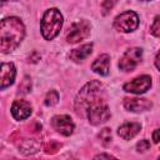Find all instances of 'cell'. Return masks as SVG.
Here are the masks:
<instances>
[{
	"mask_svg": "<svg viewBox=\"0 0 160 160\" xmlns=\"http://www.w3.org/2000/svg\"><path fill=\"white\" fill-rule=\"evenodd\" d=\"M25 35L24 24L19 18L11 16L1 20L0 25V49L2 52L12 51L19 46Z\"/></svg>",
	"mask_w": 160,
	"mask_h": 160,
	"instance_id": "6da1fadb",
	"label": "cell"
},
{
	"mask_svg": "<svg viewBox=\"0 0 160 160\" xmlns=\"http://www.w3.org/2000/svg\"><path fill=\"white\" fill-rule=\"evenodd\" d=\"M102 91V85L96 81L92 80L90 82H88L79 92L76 101H75V110L78 114L80 115H85L88 112L89 106L98 99H100V94Z\"/></svg>",
	"mask_w": 160,
	"mask_h": 160,
	"instance_id": "7a4b0ae2",
	"label": "cell"
},
{
	"mask_svg": "<svg viewBox=\"0 0 160 160\" xmlns=\"http://www.w3.org/2000/svg\"><path fill=\"white\" fill-rule=\"evenodd\" d=\"M41 34L46 40H52L62 26V15L58 9H49L41 20Z\"/></svg>",
	"mask_w": 160,
	"mask_h": 160,
	"instance_id": "3957f363",
	"label": "cell"
},
{
	"mask_svg": "<svg viewBox=\"0 0 160 160\" xmlns=\"http://www.w3.org/2000/svg\"><path fill=\"white\" fill-rule=\"evenodd\" d=\"M88 119L90 121V124L92 125H99L101 122H105L110 119V110L109 106L106 105V102L100 98L98 100H95L88 109Z\"/></svg>",
	"mask_w": 160,
	"mask_h": 160,
	"instance_id": "277c9868",
	"label": "cell"
},
{
	"mask_svg": "<svg viewBox=\"0 0 160 160\" xmlns=\"http://www.w3.org/2000/svg\"><path fill=\"white\" fill-rule=\"evenodd\" d=\"M138 25H139V18H138L136 12L130 11V10L120 14L114 20L115 29L119 31H122V32L134 31L138 28Z\"/></svg>",
	"mask_w": 160,
	"mask_h": 160,
	"instance_id": "5b68a950",
	"label": "cell"
},
{
	"mask_svg": "<svg viewBox=\"0 0 160 160\" xmlns=\"http://www.w3.org/2000/svg\"><path fill=\"white\" fill-rule=\"evenodd\" d=\"M90 35V24L86 20H80L78 22H74L71 28L69 29V32L66 35V40L70 44L79 42L88 38Z\"/></svg>",
	"mask_w": 160,
	"mask_h": 160,
	"instance_id": "8992f818",
	"label": "cell"
},
{
	"mask_svg": "<svg viewBox=\"0 0 160 160\" xmlns=\"http://www.w3.org/2000/svg\"><path fill=\"white\" fill-rule=\"evenodd\" d=\"M141 56H142V50L140 48H131L122 55L119 62V68L124 71H131L138 66V64L141 60Z\"/></svg>",
	"mask_w": 160,
	"mask_h": 160,
	"instance_id": "52a82bcc",
	"label": "cell"
},
{
	"mask_svg": "<svg viewBox=\"0 0 160 160\" xmlns=\"http://www.w3.org/2000/svg\"><path fill=\"white\" fill-rule=\"evenodd\" d=\"M151 86V78L149 75H140L124 85V90L132 94H142Z\"/></svg>",
	"mask_w": 160,
	"mask_h": 160,
	"instance_id": "ba28073f",
	"label": "cell"
},
{
	"mask_svg": "<svg viewBox=\"0 0 160 160\" xmlns=\"http://www.w3.org/2000/svg\"><path fill=\"white\" fill-rule=\"evenodd\" d=\"M51 125L58 132H60L64 136H69L70 134H72V130H74V122L71 118L68 115L54 116L51 120Z\"/></svg>",
	"mask_w": 160,
	"mask_h": 160,
	"instance_id": "9c48e42d",
	"label": "cell"
},
{
	"mask_svg": "<svg viewBox=\"0 0 160 160\" xmlns=\"http://www.w3.org/2000/svg\"><path fill=\"white\" fill-rule=\"evenodd\" d=\"M124 106L126 110L132 111V112H139V111H145L149 110L152 104L148 99H140V98H126L124 99Z\"/></svg>",
	"mask_w": 160,
	"mask_h": 160,
	"instance_id": "30bf717a",
	"label": "cell"
},
{
	"mask_svg": "<svg viewBox=\"0 0 160 160\" xmlns=\"http://www.w3.org/2000/svg\"><path fill=\"white\" fill-rule=\"evenodd\" d=\"M11 114L16 120H24L31 114V105L25 100H15L11 106Z\"/></svg>",
	"mask_w": 160,
	"mask_h": 160,
	"instance_id": "8fae6325",
	"label": "cell"
},
{
	"mask_svg": "<svg viewBox=\"0 0 160 160\" xmlns=\"http://www.w3.org/2000/svg\"><path fill=\"white\" fill-rule=\"evenodd\" d=\"M15 66L11 62H2L1 71H0V80H1V89L10 86L15 80Z\"/></svg>",
	"mask_w": 160,
	"mask_h": 160,
	"instance_id": "7c38bea8",
	"label": "cell"
},
{
	"mask_svg": "<svg viewBox=\"0 0 160 160\" xmlns=\"http://www.w3.org/2000/svg\"><path fill=\"white\" fill-rule=\"evenodd\" d=\"M140 129H141V126L138 122H126V124H124L119 128L118 134L124 140H130V139H132L134 136H136L139 134Z\"/></svg>",
	"mask_w": 160,
	"mask_h": 160,
	"instance_id": "4fadbf2b",
	"label": "cell"
},
{
	"mask_svg": "<svg viewBox=\"0 0 160 160\" xmlns=\"http://www.w3.org/2000/svg\"><path fill=\"white\" fill-rule=\"evenodd\" d=\"M109 65H110V58L108 54H102L99 58H96V60L92 62L91 69L100 75H108L109 72Z\"/></svg>",
	"mask_w": 160,
	"mask_h": 160,
	"instance_id": "5bb4252c",
	"label": "cell"
},
{
	"mask_svg": "<svg viewBox=\"0 0 160 160\" xmlns=\"http://www.w3.org/2000/svg\"><path fill=\"white\" fill-rule=\"evenodd\" d=\"M92 51V44H85L78 49H74L70 52V59L74 61H81L84 59H86Z\"/></svg>",
	"mask_w": 160,
	"mask_h": 160,
	"instance_id": "9a60e30c",
	"label": "cell"
},
{
	"mask_svg": "<svg viewBox=\"0 0 160 160\" xmlns=\"http://www.w3.org/2000/svg\"><path fill=\"white\" fill-rule=\"evenodd\" d=\"M40 148V144L34 139H25L19 144V149L24 155H32Z\"/></svg>",
	"mask_w": 160,
	"mask_h": 160,
	"instance_id": "2e32d148",
	"label": "cell"
},
{
	"mask_svg": "<svg viewBox=\"0 0 160 160\" xmlns=\"http://www.w3.org/2000/svg\"><path fill=\"white\" fill-rule=\"evenodd\" d=\"M60 148H61V144L56 140H50L44 145V150L46 154H55L60 150Z\"/></svg>",
	"mask_w": 160,
	"mask_h": 160,
	"instance_id": "e0dca14e",
	"label": "cell"
},
{
	"mask_svg": "<svg viewBox=\"0 0 160 160\" xmlns=\"http://www.w3.org/2000/svg\"><path fill=\"white\" fill-rule=\"evenodd\" d=\"M99 139L102 142V145H109L111 141V130L109 128H104L100 132H99Z\"/></svg>",
	"mask_w": 160,
	"mask_h": 160,
	"instance_id": "ac0fdd59",
	"label": "cell"
},
{
	"mask_svg": "<svg viewBox=\"0 0 160 160\" xmlns=\"http://www.w3.org/2000/svg\"><path fill=\"white\" fill-rule=\"evenodd\" d=\"M59 101V94L55 90H50L45 98V105L46 106H52Z\"/></svg>",
	"mask_w": 160,
	"mask_h": 160,
	"instance_id": "d6986e66",
	"label": "cell"
},
{
	"mask_svg": "<svg viewBox=\"0 0 160 160\" xmlns=\"http://www.w3.org/2000/svg\"><path fill=\"white\" fill-rule=\"evenodd\" d=\"M31 90V80L29 76H25L24 80L21 81V84L19 85V92L21 94H26Z\"/></svg>",
	"mask_w": 160,
	"mask_h": 160,
	"instance_id": "ffe728a7",
	"label": "cell"
},
{
	"mask_svg": "<svg viewBox=\"0 0 160 160\" xmlns=\"http://www.w3.org/2000/svg\"><path fill=\"white\" fill-rule=\"evenodd\" d=\"M118 0H102L101 1V14L106 15L109 14V11L114 8V5L116 4Z\"/></svg>",
	"mask_w": 160,
	"mask_h": 160,
	"instance_id": "44dd1931",
	"label": "cell"
},
{
	"mask_svg": "<svg viewBox=\"0 0 160 160\" xmlns=\"http://www.w3.org/2000/svg\"><path fill=\"white\" fill-rule=\"evenodd\" d=\"M150 31H151V34L154 36H158V38L160 36V15H158L154 19V21H152V24L150 26Z\"/></svg>",
	"mask_w": 160,
	"mask_h": 160,
	"instance_id": "7402d4cb",
	"label": "cell"
},
{
	"mask_svg": "<svg viewBox=\"0 0 160 160\" xmlns=\"http://www.w3.org/2000/svg\"><path fill=\"white\" fill-rule=\"evenodd\" d=\"M136 149H138V151L144 152L150 149V142L148 140H140V142H138V145H136Z\"/></svg>",
	"mask_w": 160,
	"mask_h": 160,
	"instance_id": "603a6c76",
	"label": "cell"
},
{
	"mask_svg": "<svg viewBox=\"0 0 160 160\" xmlns=\"http://www.w3.org/2000/svg\"><path fill=\"white\" fill-rule=\"evenodd\" d=\"M152 140H154V142H156V144L160 141V129H158V130L154 131V134H152Z\"/></svg>",
	"mask_w": 160,
	"mask_h": 160,
	"instance_id": "cb8c5ba5",
	"label": "cell"
},
{
	"mask_svg": "<svg viewBox=\"0 0 160 160\" xmlns=\"http://www.w3.org/2000/svg\"><path fill=\"white\" fill-rule=\"evenodd\" d=\"M31 59V61L32 62H36L38 60H40V55L38 54V52H32V55L31 56H29V60Z\"/></svg>",
	"mask_w": 160,
	"mask_h": 160,
	"instance_id": "d4e9b609",
	"label": "cell"
},
{
	"mask_svg": "<svg viewBox=\"0 0 160 160\" xmlns=\"http://www.w3.org/2000/svg\"><path fill=\"white\" fill-rule=\"evenodd\" d=\"M155 65H156V68H158L159 71H160V51L156 54V58H155Z\"/></svg>",
	"mask_w": 160,
	"mask_h": 160,
	"instance_id": "484cf974",
	"label": "cell"
},
{
	"mask_svg": "<svg viewBox=\"0 0 160 160\" xmlns=\"http://www.w3.org/2000/svg\"><path fill=\"white\" fill-rule=\"evenodd\" d=\"M101 158H106V159H110V158H114L112 155H108V154H100V155H96L95 159H101Z\"/></svg>",
	"mask_w": 160,
	"mask_h": 160,
	"instance_id": "4316f807",
	"label": "cell"
},
{
	"mask_svg": "<svg viewBox=\"0 0 160 160\" xmlns=\"http://www.w3.org/2000/svg\"><path fill=\"white\" fill-rule=\"evenodd\" d=\"M141 1H149V0H141Z\"/></svg>",
	"mask_w": 160,
	"mask_h": 160,
	"instance_id": "83f0119b",
	"label": "cell"
},
{
	"mask_svg": "<svg viewBox=\"0 0 160 160\" xmlns=\"http://www.w3.org/2000/svg\"><path fill=\"white\" fill-rule=\"evenodd\" d=\"M2 1H6V0H2Z\"/></svg>",
	"mask_w": 160,
	"mask_h": 160,
	"instance_id": "f1b7e54d",
	"label": "cell"
}]
</instances>
